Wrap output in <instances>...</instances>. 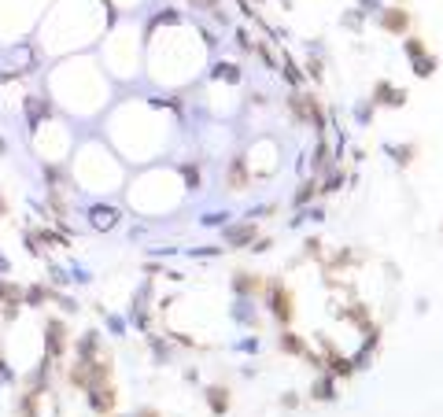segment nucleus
I'll list each match as a JSON object with an SVG mask.
<instances>
[{"label": "nucleus", "mask_w": 443, "mask_h": 417, "mask_svg": "<svg viewBox=\"0 0 443 417\" xmlns=\"http://www.w3.org/2000/svg\"><path fill=\"white\" fill-rule=\"evenodd\" d=\"M4 214H8V200H4V196H0V218H4Z\"/></svg>", "instance_id": "nucleus-16"}, {"label": "nucleus", "mask_w": 443, "mask_h": 417, "mask_svg": "<svg viewBox=\"0 0 443 417\" xmlns=\"http://www.w3.org/2000/svg\"><path fill=\"white\" fill-rule=\"evenodd\" d=\"M381 26L388 34H402L410 26V19H407V11H399V8H392V11H384V19H381Z\"/></svg>", "instance_id": "nucleus-5"}, {"label": "nucleus", "mask_w": 443, "mask_h": 417, "mask_svg": "<svg viewBox=\"0 0 443 417\" xmlns=\"http://www.w3.org/2000/svg\"><path fill=\"white\" fill-rule=\"evenodd\" d=\"M4 273H8V263H4V255H0V277H4Z\"/></svg>", "instance_id": "nucleus-17"}, {"label": "nucleus", "mask_w": 443, "mask_h": 417, "mask_svg": "<svg viewBox=\"0 0 443 417\" xmlns=\"http://www.w3.org/2000/svg\"><path fill=\"white\" fill-rule=\"evenodd\" d=\"M89 402H93V410L96 414H108L111 407H115V388L103 381V384H93L89 388Z\"/></svg>", "instance_id": "nucleus-2"}, {"label": "nucleus", "mask_w": 443, "mask_h": 417, "mask_svg": "<svg viewBox=\"0 0 443 417\" xmlns=\"http://www.w3.org/2000/svg\"><path fill=\"white\" fill-rule=\"evenodd\" d=\"M247 185V177H244V163H233V170H229V189H244Z\"/></svg>", "instance_id": "nucleus-11"}, {"label": "nucleus", "mask_w": 443, "mask_h": 417, "mask_svg": "<svg viewBox=\"0 0 443 417\" xmlns=\"http://www.w3.org/2000/svg\"><path fill=\"white\" fill-rule=\"evenodd\" d=\"M181 174H185V181H189L192 189H200V170H196V166H185Z\"/></svg>", "instance_id": "nucleus-13"}, {"label": "nucleus", "mask_w": 443, "mask_h": 417, "mask_svg": "<svg viewBox=\"0 0 443 417\" xmlns=\"http://www.w3.org/2000/svg\"><path fill=\"white\" fill-rule=\"evenodd\" d=\"M207 402H211V410H215V414H226V407H229V392H226V388H207Z\"/></svg>", "instance_id": "nucleus-6"}, {"label": "nucleus", "mask_w": 443, "mask_h": 417, "mask_svg": "<svg viewBox=\"0 0 443 417\" xmlns=\"http://www.w3.org/2000/svg\"><path fill=\"white\" fill-rule=\"evenodd\" d=\"M255 237V226H237V229H229V244H247Z\"/></svg>", "instance_id": "nucleus-10"}, {"label": "nucleus", "mask_w": 443, "mask_h": 417, "mask_svg": "<svg viewBox=\"0 0 443 417\" xmlns=\"http://www.w3.org/2000/svg\"><path fill=\"white\" fill-rule=\"evenodd\" d=\"M45 344H48V358H63V347H67V329H63L59 318L45 325Z\"/></svg>", "instance_id": "nucleus-1"}, {"label": "nucleus", "mask_w": 443, "mask_h": 417, "mask_svg": "<svg viewBox=\"0 0 443 417\" xmlns=\"http://www.w3.org/2000/svg\"><path fill=\"white\" fill-rule=\"evenodd\" d=\"M196 8H215V0H192Z\"/></svg>", "instance_id": "nucleus-15"}, {"label": "nucleus", "mask_w": 443, "mask_h": 417, "mask_svg": "<svg viewBox=\"0 0 443 417\" xmlns=\"http://www.w3.org/2000/svg\"><path fill=\"white\" fill-rule=\"evenodd\" d=\"M281 344H284V347H289V351H296V355H299V351H303V344H299V340H296V336H292V332H284V340H281Z\"/></svg>", "instance_id": "nucleus-14"}, {"label": "nucleus", "mask_w": 443, "mask_h": 417, "mask_svg": "<svg viewBox=\"0 0 443 417\" xmlns=\"http://www.w3.org/2000/svg\"><path fill=\"white\" fill-rule=\"evenodd\" d=\"M273 314L281 318V325H289L292 321V295H289V288H273Z\"/></svg>", "instance_id": "nucleus-3"}, {"label": "nucleus", "mask_w": 443, "mask_h": 417, "mask_svg": "<svg viewBox=\"0 0 443 417\" xmlns=\"http://www.w3.org/2000/svg\"><path fill=\"white\" fill-rule=\"evenodd\" d=\"M377 100L381 103H402V93H392V85H377Z\"/></svg>", "instance_id": "nucleus-12"}, {"label": "nucleus", "mask_w": 443, "mask_h": 417, "mask_svg": "<svg viewBox=\"0 0 443 417\" xmlns=\"http://www.w3.org/2000/svg\"><path fill=\"white\" fill-rule=\"evenodd\" d=\"M22 417H41V392L22 395Z\"/></svg>", "instance_id": "nucleus-7"}, {"label": "nucleus", "mask_w": 443, "mask_h": 417, "mask_svg": "<svg viewBox=\"0 0 443 417\" xmlns=\"http://www.w3.org/2000/svg\"><path fill=\"white\" fill-rule=\"evenodd\" d=\"M26 119H30V126H41L48 119V100L45 96H30V100H26Z\"/></svg>", "instance_id": "nucleus-4"}, {"label": "nucleus", "mask_w": 443, "mask_h": 417, "mask_svg": "<svg viewBox=\"0 0 443 417\" xmlns=\"http://www.w3.org/2000/svg\"><path fill=\"white\" fill-rule=\"evenodd\" d=\"M93 226H96V229H108V226H115V207H108V211H100V207H93Z\"/></svg>", "instance_id": "nucleus-9"}, {"label": "nucleus", "mask_w": 443, "mask_h": 417, "mask_svg": "<svg viewBox=\"0 0 443 417\" xmlns=\"http://www.w3.org/2000/svg\"><path fill=\"white\" fill-rule=\"evenodd\" d=\"M19 299H22V288H19V284H8V281H0V303H8V307H19Z\"/></svg>", "instance_id": "nucleus-8"}]
</instances>
